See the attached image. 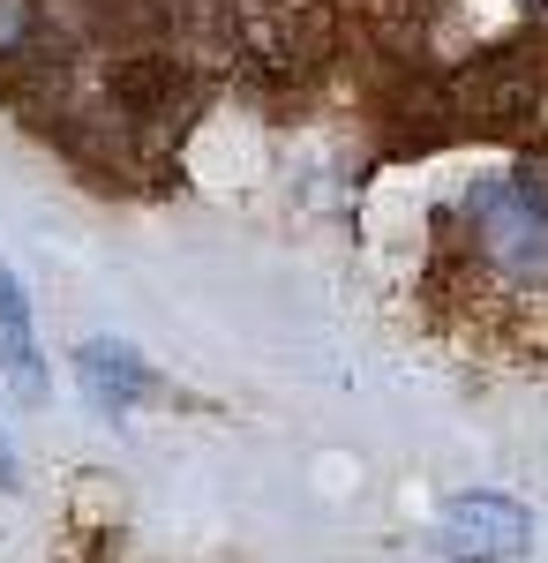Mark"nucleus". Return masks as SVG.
Here are the masks:
<instances>
[{"instance_id":"obj_1","label":"nucleus","mask_w":548,"mask_h":563,"mask_svg":"<svg viewBox=\"0 0 548 563\" xmlns=\"http://www.w3.org/2000/svg\"><path fill=\"white\" fill-rule=\"evenodd\" d=\"M465 218H473V241L504 271H548V180L534 174H489L473 180L465 196Z\"/></svg>"},{"instance_id":"obj_2","label":"nucleus","mask_w":548,"mask_h":563,"mask_svg":"<svg viewBox=\"0 0 548 563\" xmlns=\"http://www.w3.org/2000/svg\"><path fill=\"white\" fill-rule=\"evenodd\" d=\"M331 45H338L331 0H263L241 23V53L263 76H308V68L331 60Z\"/></svg>"},{"instance_id":"obj_3","label":"nucleus","mask_w":548,"mask_h":563,"mask_svg":"<svg viewBox=\"0 0 548 563\" xmlns=\"http://www.w3.org/2000/svg\"><path fill=\"white\" fill-rule=\"evenodd\" d=\"M451 106L459 121H481V129H526L541 113V68L526 53H489L451 84Z\"/></svg>"},{"instance_id":"obj_4","label":"nucleus","mask_w":548,"mask_h":563,"mask_svg":"<svg viewBox=\"0 0 548 563\" xmlns=\"http://www.w3.org/2000/svg\"><path fill=\"white\" fill-rule=\"evenodd\" d=\"M443 541H451L459 556L518 563L526 541H534V519H526V504H511V496H459V504L443 511Z\"/></svg>"},{"instance_id":"obj_5","label":"nucleus","mask_w":548,"mask_h":563,"mask_svg":"<svg viewBox=\"0 0 548 563\" xmlns=\"http://www.w3.org/2000/svg\"><path fill=\"white\" fill-rule=\"evenodd\" d=\"M106 84H113V106H128L135 121H180V106L196 98L188 60H173V53H121Z\"/></svg>"},{"instance_id":"obj_6","label":"nucleus","mask_w":548,"mask_h":563,"mask_svg":"<svg viewBox=\"0 0 548 563\" xmlns=\"http://www.w3.org/2000/svg\"><path fill=\"white\" fill-rule=\"evenodd\" d=\"M76 384H84V398L98 413H128V406L151 390V361L135 346H121V339H90V346L76 353Z\"/></svg>"},{"instance_id":"obj_7","label":"nucleus","mask_w":548,"mask_h":563,"mask_svg":"<svg viewBox=\"0 0 548 563\" xmlns=\"http://www.w3.org/2000/svg\"><path fill=\"white\" fill-rule=\"evenodd\" d=\"M0 376L15 384V398H45V361H39V323H31V301H23V278L0 263Z\"/></svg>"},{"instance_id":"obj_8","label":"nucleus","mask_w":548,"mask_h":563,"mask_svg":"<svg viewBox=\"0 0 548 563\" xmlns=\"http://www.w3.org/2000/svg\"><path fill=\"white\" fill-rule=\"evenodd\" d=\"M459 121L451 106V84H414L398 106H391V151H436Z\"/></svg>"},{"instance_id":"obj_9","label":"nucleus","mask_w":548,"mask_h":563,"mask_svg":"<svg viewBox=\"0 0 548 563\" xmlns=\"http://www.w3.org/2000/svg\"><path fill=\"white\" fill-rule=\"evenodd\" d=\"M39 38V0H0V60H15Z\"/></svg>"},{"instance_id":"obj_10","label":"nucleus","mask_w":548,"mask_h":563,"mask_svg":"<svg viewBox=\"0 0 548 563\" xmlns=\"http://www.w3.org/2000/svg\"><path fill=\"white\" fill-rule=\"evenodd\" d=\"M0 488H15V443H8V429H0Z\"/></svg>"},{"instance_id":"obj_11","label":"nucleus","mask_w":548,"mask_h":563,"mask_svg":"<svg viewBox=\"0 0 548 563\" xmlns=\"http://www.w3.org/2000/svg\"><path fill=\"white\" fill-rule=\"evenodd\" d=\"M465 563H489V556H465Z\"/></svg>"},{"instance_id":"obj_12","label":"nucleus","mask_w":548,"mask_h":563,"mask_svg":"<svg viewBox=\"0 0 548 563\" xmlns=\"http://www.w3.org/2000/svg\"><path fill=\"white\" fill-rule=\"evenodd\" d=\"M534 8H541V0H534Z\"/></svg>"}]
</instances>
